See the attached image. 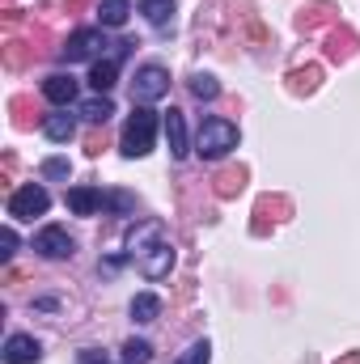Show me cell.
Segmentation results:
<instances>
[{
    "instance_id": "4fadbf2b",
    "label": "cell",
    "mask_w": 360,
    "mask_h": 364,
    "mask_svg": "<svg viewBox=\"0 0 360 364\" xmlns=\"http://www.w3.org/2000/svg\"><path fill=\"white\" fill-rule=\"evenodd\" d=\"M38 356H43L38 339H30V335H9L4 339V364H34Z\"/></svg>"
},
{
    "instance_id": "4dcf8cb0",
    "label": "cell",
    "mask_w": 360,
    "mask_h": 364,
    "mask_svg": "<svg viewBox=\"0 0 360 364\" xmlns=\"http://www.w3.org/2000/svg\"><path fill=\"white\" fill-rule=\"evenodd\" d=\"M102 149H106V136H102V132H90V136H85V153H90V157H102Z\"/></svg>"
},
{
    "instance_id": "f546056e",
    "label": "cell",
    "mask_w": 360,
    "mask_h": 364,
    "mask_svg": "<svg viewBox=\"0 0 360 364\" xmlns=\"http://www.w3.org/2000/svg\"><path fill=\"white\" fill-rule=\"evenodd\" d=\"M13 250H17V233L0 229V259H13Z\"/></svg>"
},
{
    "instance_id": "ac0fdd59",
    "label": "cell",
    "mask_w": 360,
    "mask_h": 364,
    "mask_svg": "<svg viewBox=\"0 0 360 364\" xmlns=\"http://www.w3.org/2000/svg\"><path fill=\"white\" fill-rule=\"evenodd\" d=\"M318 81H322V68H318V64L292 68V73H288V93H297V97H301V93H314L318 90Z\"/></svg>"
},
{
    "instance_id": "d6a6232c",
    "label": "cell",
    "mask_w": 360,
    "mask_h": 364,
    "mask_svg": "<svg viewBox=\"0 0 360 364\" xmlns=\"http://www.w3.org/2000/svg\"><path fill=\"white\" fill-rule=\"evenodd\" d=\"M81 364H110V360H106V356H97L93 348H85V352H81Z\"/></svg>"
},
{
    "instance_id": "f1b7e54d",
    "label": "cell",
    "mask_w": 360,
    "mask_h": 364,
    "mask_svg": "<svg viewBox=\"0 0 360 364\" xmlns=\"http://www.w3.org/2000/svg\"><path fill=\"white\" fill-rule=\"evenodd\" d=\"M43 174H47V178H68L73 166H68L64 157H47V161H43Z\"/></svg>"
},
{
    "instance_id": "9c48e42d",
    "label": "cell",
    "mask_w": 360,
    "mask_h": 364,
    "mask_svg": "<svg viewBox=\"0 0 360 364\" xmlns=\"http://www.w3.org/2000/svg\"><path fill=\"white\" fill-rule=\"evenodd\" d=\"M136 263H140V272L149 275V279H166V275H170V267H174V246L162 237V242H153V246H149Z\"/></svg>"
},
{
    "instance_id": "8992f818",
    "label": "cell",
    "mask_w": 360,
    "mask_h": 364,
    "mask_svg": "<svg viewBox=\"0 0 360 364\" xmlns=\"http://www.w3.org/2000/svg\"><path fill=\"white\" fill-rule=\"evenodd\" d=\"M106 47V38H102V30H77V34H68V43L60 47V60L64 64H81V60H90Z\"/></svg>"
},
{
    "instance_id": "603a6c76",
    "label": "cell",
    "mask_w": 360,
    "mask_h": 364,
    "mask_svg": "<svg viewBox=\"0 0 360 364\" xmlns=\"http://www.w3.org/2000/svg\"><path fill=\"white\" fill-rule=\"evenodd\" d=\"M9 114H13V127H21V132H30L34 119H38V110H34L30 97H9Z\"/></svg>"
},
{
    "instance_id": "4316f807",
    "label": "cell",
    "mask_w": 360,
    "mask_h": 364,
    "mask_svg": "<svg viewBox=\"0 0 360 364\" xmlns=\"http://www.w3.org/2000/svg\"><path fill=\"white\" fill-rule=\"evenodd\" d=\"M123 360L127 364H149L153 360V343H144V339H127V343H123Z\"/></svg>"
},
{
    "instance_id": "ffe728a7",
    "label": "cell",
    "mask_w": 360,
    "mask_h": 364,
    "mask_svg": "<svg viewBox=\"0 0 360 364\" xmlns=\"http://www.w3.org/2000/svg\"><path fill=\"white\" fill-rule=\"evenodd\" d=\"M140 13L149 17L153 30H166L170 17H174V0H140Z\"/></svg>"
},
{
    "instance_id": "83f0119b",
    "label": "cell",
    "mask_w": 360,
    "mask_h": 364,
    "mask_svg": "<svg viewBox=\"0 0 360 364\" xmlns=\"http://www.w3.org/2000/svg\"><path fill=\"white\" fill-rule=\"evenodd\" d=\"M208 360H212V343H208V339H199V343H191L174 364H208Z\"/></svg>"
},
{
    "instance_id": "ba28073f",
    "label": "cell",
    "mask_w": 360,
    "mask_h": 364,
    "mask_svg": "<svg viewBox=\"0 0 360 364\" xmlns=\"http://www.w3.org/2000/svg\"><path fill=\"white\" fill-rule=\"evenodd\" d=\"M34 250H38L43 259H73L77 242L68 237V229H60V225H47V229L34 237Z\"/></svg>"
},
{
    "instance_id": "44dd1931",
    "label": "cell",
    "mask_w": 360,
    "mask_h": 364,
    "mask_svg": "<svg viewBox=\"0 0 360 364\" xmlns=\"http://www.w3.org/2000/svg\"><path fill=\"white\" fill-rule=\"evenodd\" d=\"M157 314H162V296H157V292H136L132 318H136V322H157Z\"/></svg>"
},
{
    "instance_id": "30bf717a",
    "label": "cell",
    "mask_w": 360,
    "mask_h": 364,
    "mask_svg": "<svg viewBox=\"0 0 360 364\" xmlns=\"http://www.w3.org/2000/svg\"><path fill=\"white\" fill-rule=\"evenodd\" d=\"M360 47L356 30H348V26H331L327 30V43H322V51H327V60L331 64H344V60H352Z\"/></svg>"
},
{
    "instance_id": "3957f363",
    "label": "cell",
    "mask_w": 360,
    "mask_h": 364,
    "mask_svg": "<svg viewBox=\"0 0 360 364\" xmlns=\"http://www.w3.org/2000/svg\"><path fill=\"white\" fill-rule=\"evenodd\" d=\"M47 203H51V195H47L38 182H26V186H17V191L9 195V216H13V220H34V216L47 212Z\"/></svg>"
},
{
    "instance_id": "8fae6325",
    "label": "cell",
    "mask_w": 360,
    "mask_h": 364,
    "mask_svg": "<svg viewBox=\"0 0 360 364\" xmlns=\"http://www.w3.org/2000/svg\"><path fill=\"white\" fill-rule=\"evenodd\" d=\"M127 47H132V43H115V55H110V60H97V64H93L90 85H93L97 93H110V90H115V77H119V60L127 55Z\"/></svg>"
},
{
    "instance_id": "cb8c5ba5",
    "label": "cell",
    "mask_w": 360,
    "mask_h": 364,
    "mask_svg": "<svg viewBox=\"0 0 360 364\" xmlns=\"http://www.w3.org/2000/svg\"><path fill=\"white\" fill-rule=\"evenodd\" d=\"M81 114L90 119L93 127H102V123H106V119L115 114V102H110L106 93H97V97H90V102H81Z\"/></svg>"
},
{
    "instance_id": "e575fe53",
    "label": "cell",
    "mask_w": 360,
    "mask_h": 364,
    "mask_svg": "<svg viewBox=\"0 0 360 364\" xmlns=\"http://www.w3.org/2000/svg\"><path fill=\"white\" fill-rule=\"evenodd\" d=\"M335 364H360V352H348V356H339Z\"/></svg>"
},
{
    "instance_id": "2e32d148",
    "label": "cell",
    "mask_w": 360,
    "mask_h": 364,
    "mask_svg": "<svg viewBox=\"0 0 360 364\" xmlns=\"http://www.w3.org/2000/svg\"><path fill=\"white\" fill-rule=\"evenodd\" d=\"M43 132H47V140L64 144V140H73V136H77V119H73V114L60 106L55 114H47V119H43Z\"/></svg>"
},
{
    "instance_id": "1f68e13d",
    "label": "cell",
    "mask_w": 360,
    "mask_h": 364,
    "mask_svg": "<svg viewBox=\"0 0 360 364\" xmlns=\"http://www.w3.org/2000/svg\"><path fill=\"white\" fill-rule=\"evenodd\" d=\"M13 170H17V161H13V153H4V170H0V182H13Z\"/></svg>"
},
{
    "instance_id": "52a82bcc",
    "label": "cell",
    "mask_w": 360,
    "mask_h": 364,
    "mask_svg": "<svg viewBox=\"0 0 360 364\" xmlns=\"http://www.w3.org/2000/svg\"><path fill=\"white\" fill-rule=\"evenodd\" d=\"M339 21V9L331 4V0H314V4H305L297 17H292V26L301 30V34H314V30H327V26H335Z\"/></svg>"
},
{
    "instance_id": "9a60e30c",
    "label": "cell",
    "mask_w": 360,
    "mask_h": 364,
    "mask_svg": "<svg viewBox=\"0 0 360 364\" xmlns=\"http://www.w3.org/2000/svg\"><path fill=\"white\" fill-rule=\"evenodd\" d=\"M246 178H250V170H246V166H225V170L212 178V191H216V199H233V195H242Z\"/></svg>"
},
{
    "instance_id": "5b68a950",
    "label": "cell",
    "mask_w": 360,
    "mask_h": 364,
    "mask_svg": "<svg viewBox=\"0 0 360 364\" xmlns=\"http://www.w3.org/2000/svg\"><path fill=\"white\" fill-rule=\"evenodd\" d=\"M288 216H292V199H288V195H259V203H255V220H250V233L263 237L271 225H280V220H288Z\"/></svg>"
},
{
    "instance_id": "d6986e66",
    "label": "cell",
    "mask_w": 360,
    "mask_h": 364,
    "mask_svg": "<svg viewBox=\"0 0 360 364\" xmlns=\"http://www.w3.org/2000/svg\"><path fill=\"white\" fill-rule=\"evenodd\" d=\"M97 17H102V26L119 30V26H127V17H132V0H102V4H97Z\"/></svg>"
},
{
    "instance_id": "7402d4cb",
    "label": "cell",
    "mask_w": 360,
    "mask_h": 364,
    "mask_svg": "<svg viewBox=\"0 0 360 364\" xmlns=\"http://www.w3.org/2000/svg\"><path fill=\"white\" fill-rule=\"evenodd\" d=\"M34 55H38V47H30V43H21V38H9V43H4V64H9V68H26Z\"/></svg>"
},
{
    "instance_id": "484cf974",
    "label": "cell",
    "mask_w": 360,
    "mask_h": 364,
    "mask_svg": "<svg viewBox=\"0 0 360 364\" xmlns=\"http://www.w3.org/2000/svg\"><path fill=\"white\" fill-rule=\"evenodd\" d=\"M102 208L115 216H127V212H136V199L127 191H102Z\"/></svg>"
},
{
    "instance_id": "d4e9b609",
    "label": "cell",
    "mask_w": 360,
    "mask_h": 364,
    "mask_svg": "<svg viewBox=\"0 0 360 364\" xmlns=\"http://www.w3.org/2000/svg\"><path fill=\"white\" fill-rule=\"evenodd\" d=\"M186 90L195 93L199 102H212V97L221 93V85H216V77H208V73H191V77H186Z\"/></svg>"
},
{
    "instance_id": "7a4b0ae2",
    "label": "cell",
    "mask_w": 360,
    "mask_h": 364,
    "mask_svg": "<svg viewBox=\"0 0 360 364\" xmlns=\"http://www.w3.org/2000/svg\"><path fill=\"white\" fill-rule=\"evenodd\" d=\"M229 149H238V127L229 119H203L199 123V136H195V153L203 161H216L225 157Z\"/></svg>"
},
{
    "instance_id": "e0dca14e",
    "label": "cell",
    "mask_w": 360,
    "mask_h": 364,
    "mask_svg": "<svg viewBox=\"0 0 360 364\" xmlns=\"http://www.w3.org/2000/svg\"><path fill=\"white\" fill-rule=\"evenodd\" d=\"M64 199H68V208H73L77 216H93V212L102 208V191H93V186H73Z\"/></svg>"
},
{
    "instance_id": "7c38bea8",
    "label": "cell",
    "mask_w": 360,
    "mask_h": 364,
    "mask_svg": "<svg viewBox=\"0 0 360 364\" xmlns=\"http://www.w3.org/2000/svg\"><path fill=\"white\" fill-rule=\"evenodd\" d=\"M162 127H166V144H170V157H174V161H182V157L191 153V140H186V119H182L179 106H170V110H166V123H162Z\"/></svg>"
},
{
    "instance_id": "5bb4252c",
    "label": "cell",
    "mask_w": 360,
    "mask_h": 364,
    "mask_svg": "<svg viewBox=\"0 0 360 364\" xmlns=\"http://www.w3.org/2000/svg\"><path fill=\"white\" fill-rule=\"evenodd\" d=\"M43 97H47L51 106H68V102H77V81H73L68 73H51V77L43 81Z\"/></svg>"
},
{
    "instance_id": "277c9868",
    "label": "cell",
    "mask_w": 360,
    "mask_h": 364,
    "mask_svg": "<svg viewBox=\"0 0 360 364\" xmlns=\"http://www.w3.org/2000/svg\"><path fill=\"white\" fill-rule=\"evenodd\" d=\"M166 93H170V73H166L162 64H144V68L136 73V81H132V102L149 106V102H157V97H166Z\"/></svg>"
},
{
    "instance_id": "836d02e7",
    "label": "cell",
    "mask_w": 360,
    "mask_h": 364,
    "mask_svg": "<svg viewBox=\"0 0 360 364\" xmlns=\"http://www.w3.org/2000/svg\"><path fill=\"white\" fill-rule=\"evenodd\" d=\"M64 9H68V13H85V9H90V0H64Z\"/></svg>"
},
{
    "instance_id": "6da1fadb",
    "label": "cell",
    "mask_w": 360,
    "mask_h": 364,
    "mask_svg": "<svg viewBox=\"0 0 360 364\" xmlns=\"http://www.w3.org/2000/svg\"><path fill=\"white\" fill-rule=\"evenodd\" d=\"M153 136H157V114H153L149 106H136L132 119L123 123L119 153H123V157H149V153H153Z\"/></svg>"
}]
</instances>
